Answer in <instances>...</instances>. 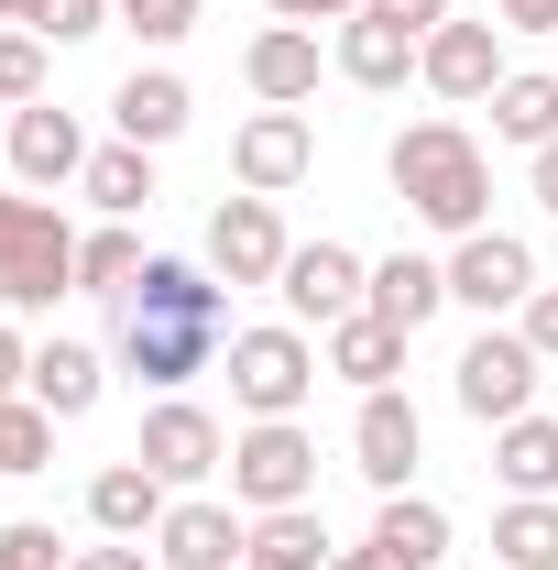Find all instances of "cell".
<instances>
[{
	"instance_id": "484cf974",
	"label": "cell",
	"mask_w": 558,
	"mask_h": 570,
	"mask_svg": "<svg viewBox=\"0 0 558 570\" xmlns=\"http://www.w3.org/2000/svg\"><path fill=\"white\" fill-rule=\"evenodd\" d=\"M492 132H504V142H526V154H537V142H558V67L504 77V88H492Z\"/></svg>"
},
{
	"instance_id": "b9f144b4",
	"label": "cell",
	"mask_w": 558,
	"mask_h": 570,
	"mask_svg": "<svg viewBox=\"0 0 558 570\" xmlns=\"http://www.w3.org/2000/svg\"><path fill=\"white\" fill-rule=\"evenodd\" d=\"M329 570H383V560H372V549H340V560H329Z\"/></svg>"
},
{
	"instance_id": "e575fe53",
	"label": "cell",
	"mask_w": 558,
	"mask_h": 570,
	"mask_svg": "<svg viewBox=\"0 0 558 570\" xmlns=\"http://www.w3.org/2000/svg\"><path fill=\"white\" fill-rule=\"evenodd\" d=\"M361 11H372V22H406V33H438V22H449V0H361Z\"/></svg>"
},
{
	"instance_id": "7c38bea8",
	"label": "cell",
	"mask_w": 558,
	"mask_h": 570,
	"mask_svg": "<svg viewBox=\"0 0 558 570\" xmlns=\"http://www.w3.org/2000/svg\"><path fill=\"white\" fill-rule=\"evenodd\" d=\"M132 461H142V472H165V483H209L219 461H230V439H219V417H209V406H187V395H165V406L142 417Z\"/></svg>"
},
{
	"instance_id": "8fae6325",
	"label": "cell",
	"mask_w": 558,
	"mask_h": 570,
	"mask_svg": "<svg viewBox=\"0 0 558 570\" xmlns=\"http://www.w3.org/2000/svg\"><path fill=\"white\" fill-rule=\"evenodd\" d=\"M427 461V428H417V406L383 384V395H361V417H350V472L372 483V494H406V472Z\"/></svg>"
},
{
	"instance_id": "9a60e30c",
	"label": "cell",
	"mask_w": 558,
	"mask_h": 570,
	"mask_svg": "<svg viewBox=\"0 0 558 570\" xmlns=\"http://www.w3.org/2000/svg\"><path fill=\"white\" fill-rule=\"evenodd\" d=\"M11 176L22 187H77L88 176V132H77V110H11Z\"/></svg>"
},
{
	"instance_id": "836d02e7",
	"label": "cell",
	"mask_w": 558,
	"mask_h": 570,
	"mask_svg": "<svg viewBox=\"0 0 558 570\" xmlns=\"http://www.w3.org/2000/svg\"><path fill=\"white\" fill-rule=\"evenodd\" d=\"M0 570H56V527H0Z\"/></svg>"
},
{
	"instance_id": "ffe728a7",
	"label": "cell",
	"mask_w": 558,
	"mask_h": 570,
	"mask_svg": "<svg viewBox=\"0 0 558 570\" xmlns=\"http://www.w3.org/2000/svg\"><path fill=\"white\" fill-rule=\"evenodd\" d=\"M383 570H438L449 560V515L427 494H383V515H372V538H361Z\"/></svg>"
},
{
	"instance_id": "f546056e",
	"label": "cell",
	"mask_w": 558,
	"mask_h": 570,
	"mask_svg": "<svg viewBox=\"0 0 558 570\" xmlns=\"http://www.w3.org/2000/svg\"><path fill=\"white\" fill-rule=\"evenodd\" d=\"M44 461H56V406L0 395V472H44Z\"/></svg>"
},
{
	"instance_id": "ba28073f",
	"label": "cell",
	"mask_w": 558,
	"mask_h": 570,
	"mask_svg": "<svg viewBox=\"0 0 558 570\" xmlns=\"http://www.w3.org/2000/svg\"><path fill=\"white\" fill-rule=\"evenodd\" d=\"M285 219H275V198H219L209 209V275L219 285H275L285 275Z\"/></svg>"
},
{
	"instance_id": "ab89813d",
	"label": "cell",
	"mask_w": 558,
	"mask_h": 570,
	"mask_svg": "<svg viewBox=\"0 0 558 570\" xmlns=\"http://www.w3.org/2000/svg\"><path fill=\"white\" fill-rule=\"evenodd\" d=\"M504 22L515 33H558V0H504Z\"/></svg>"
},
{
	"instance_id": "9c48e42d",
	"label": "cell",
	"mask_w": 558,
	"mask_h": 570,
	"mask_svg": "<svg viewBox=\"0 0 558 570\" xmlns=\"http://www.w3.org/2000/svg\"><path fill=\"white\" fill-rule=\"evenodd\" d=\"M307 165H318V132H307V110H252V121L230 132V176H241V198H285Z\"/></svg>"
},
{
	"instance_id": "d6a6232c",
	"label": "cell",
	"mask_w": 558,
	"mask_h": 570,
	"mask_svg": "<svg viewBox=\"0 0 558 570\" xmlns=\"http://www.w3.org/2000/svg\"><path fill=\"white\" fill-rule=\"evenodd\" d=\"M110 11H121V0H44V11H33V33H44V45H88Z\"/></svg>"
},
{
	"instance_id": "603a6c76",
	"label": "cell",
	"mask_w": 558,
	"mask_h": 570,
	"mask_svg": "<svg viewBox=\"0 0 558 570\" xmlns=\"http://www.w3.org/2000/svg\"><path fill=\"white\" fill-rule=\"evenodd\" d=\"M99 384H110V373H99V352H88V341H44L22 395H33V406H56V417H88V406H99Z\"/></svg>"
},
{
	"instance_id": "52a82bcc",
	"label": "cell",
	"mask_w": 558,
	"mask_h": 570,
	"mask_svg": "<svg viewBox=\"0 0 558 570\" xmlns=\"http://www.w3.org/2000/svg\"><path fill=\"white\" fill-rule=\"evenodd\" d=\"M275 296L296 307V330H307V318L340 330V318H361V296H372V264H361L350 242H296L285 275H275Z\"/></svg>"
},
{
	"instance_id": "d4e9b609",
	"label": "cell",
	"mask_w": 558,
	"mask_h": 570,
	"mask_svg": "<svg viewBox=\"0 0 558 570\" xmlns=\"http://www.w3.org/2000/svg\"><path fill=\"white\" fill-rule=\"evenodd\" d=\"M492 472H504V494H558V417L492 428Z\"/></svg>"
},
{
	"instance_id": "4316f807",
	"label": "cell",
	"mask_w": 558,
	"mask_h": 570,
	"mask_svg": "<svg viewBox=\"0 0 558 570\" xmlns=\"http://www.w3.org/2000/svg\"><path fill=\"white\" fill-rule=\"evenodd\" d=\"M142 264H153V253H142L132 230H121V219H99V230L77 242V296H132Z\"/></svg>"
},
{
	"instance_id": "8992f818",
	"label": "cell",
	"mask_w": 558,
	"mask_h": 570,
	"mask_svg": "<svg viewBox=\"0 0 558 570\" xmlns=\"http://www.w3.org/2000/svg\"><path fill=\"white\" fill-rule=\"evenodd\" d=\"M537 341L526 330H482L471 352H460V373H449V395H460V417H482V428H515V417H537Z\"/></svg>"
},
{
	"instance_id": "f35d334b",
	"label": "cell",
	"mask_w": 558,
	"mask_h": 570,
	"mask_svg": "<svg viewBox=\"0 0 558 570\" xmlns=\"http://www.w3.org/2000/svg\"><path fill=\"white\" fill-rule=\"evenodd\" d=\"M361 0H275V22H350Z\"/></svg>"
},
{
	"instance_id": "3957f363",
	"label": "cell",
	"mask_w": 558,
	"mask_h": 570,
	"mask_svg": "<svg viewBox=\"0 0 558 570\" xmlns=\"http://www.w3.org/2000/svg\"><path fill=\"white\" fill-rule=\"evenodd\" d=\"M56 296H77V230L22 187L0 198V307H56Z\"/></svg>"
},
{
	"instance_id": "d6986e66",
	"label": "cell",
	"mask_w": 558,
	"mask_h": 570,
	"mask_svg": "<svg viewBox=\"0 0 558 570\" xmlns=\"http://www.w3.org/2000/svg\"><path fill=\"white\" fill-rule=\"evenodd\" d=\"M187 110H198V99H187V77H176V67H132V77H121V99H110L121 142H142V154L187 132Z\"/></svg>"
},
{
	"instance_id": "4fadbf2b",
	"label": "cell",
	"mask_w": 558,
	"mask_h": 570,
	"mask_svg": "<svg viewBox=\"0 0 558 570\" xmlns=\"http://www.w3.org/2000/svg\"><path fill=\"white\" fill-rule=\"evenodd\" d=\"M153 560H165V570H241V560H252V527H241L230 504L187 494V504H165V527H153Z\"/></svg>"
},
{
	"instance_id": "5bb4252c",
	"label": "cell",
	"mask_w": 558,
	"mask_h": 570,
	"mask_svg": "<svg viewBox=\"0 0 558 570\" xmlns=\"http://www.w3.org/2000/svg\"><path fill=\"white\" fill-rule=\"evenodd\" d=\"M417 77L438 99H492V88H504V22H460V11H449V22L427 33Z\"/></svg>"
},
{
	"instance_id": "2e32d148",
	"label": "cell",
	"mask_w": 558,
	"mask_h": 570,
	"mask_svg": "<svg viewBox=\"0 0 558 570\" xmlns=\"http://www.w3.org/2000/svg\"><path fill=\"white\" fill-rule=\"evenodd\" d=\"M241 77H252L263 110H307V99H318V33H307V22L252 33V45H241Z\"/></svg>"
},
{
	"instance_id": "f1b7e54d",
	"label": "cell",
	"mask_w": 558,
	"mask_h": 570,
	"mask_svg": "<svg viewBox=\"0 0 558 570\" xmlns=\"http://www.w3.org/2000/svg\"><path fill=\"white\" fill-rule=\"evenodd\" d=\"M88 198H99V219H132L142 198H153V154L142 142H110V154H88V176H77Z\"/></svg>"
},
{
	"instance_id": "cb8c5ba5",
	"label": "cell",
	"mask_w": 558,
	"mask_h": 570,
	"mask_svg": "<svg viewBox=\"0 0 558 570\" xmlns=\"http://www.w3.org/2000/svg\"><path fill=\"white\" fill-rule=\"evenodd\" d=\"M329 527H318V504H275V515H252V570H329Z\"/></svg>"
},
{
	"instance_id": "8d00e7d4",
	"label": "cell",
	"mask_w": 558,
	"mask_h": 570,
	"mask_svg": "<svg viewBox=\"0 0 558 570\" xmlns=\"http://www.w3.org/2000/svg\"><path fill=\"white\" fill-rule=\"evenodd\" d=\"M67 570H165V560H153V549H142V538H110V549H77Z\"/></svg>"
},
{
	"instance_id": "ee69618b",
	"label": "cell",
	"mask_w": 558,
	"mask_h": 570,
	"mask_svg": "<svg viewBox=\"0 0 558 570\" xmlns=\"http://www.w3.org/2000/svg\"><path fill=\"white\" fill-rule=\"evenodd\" d=\"M241 570H252V560H241Z\"/></svg>"
},
{
	"instance_id": "7a4b0ae2",
	"label": "cell",
	"mask_w": 558,
	"mask_h": 570,
	"mask_svg": "<svg viewBox=\"0 0 558 570\" xmlns=\"http://www.w3.org/2000/svg\"><path fill=\"white\" fill-rule=\"evenodd\" d=\"M383 176H395V198H406L427 230H449V242L492 230V165H482V142L460 132V121H417V132H395Z\"/></svg>"
},
{
	"instance_id": "ac0fdd59",
	"label": "cell",
	"mask_w": 558,
	"mask_h": 570,
	"mask_svg": "<svg viewBox=\"0 0 558 570\" xmlns=\"http://www.w3.org/2000/svg\"><path fill=\"white\" fill-rule=\"evenodd\" d=\"M165 494H176L165 472H142V461H110V472L88 483V527H99V538H153V527H165Z\"/></svg>"
},
{
	"instance_id": "74e56055",
	"label": "cell",
	"mask_w": 558,
	"mask_h": 570,
	"mask_svg": "<svg viewBox=\"0 0 558 570\" xmlns=\"http://www.w3.org/2000/svg\"><path fill=\"white\" fill-rule=\"evenodd\" d=\"M11 384H33V352H22V330L0 318V395H11Z\"/></svg>"
},
{
	"instance_id": "5b68a950",
	"label": "cell",
	"mask_w": 558,
	"mask_h": 570,
	"mask_svg": "<svg viewBox=\"0 0 558 570\" xmlns=\"http://www.w3.org/2000/svg\"><path fill=\"white\" fill-rule=\"evenodd\" d=\"M230 494L252 504V515H275V504H307L318 494V439L296 417H252L230 439Z\"/></svg>"
},
{
	"instance_id": "30bf717a",
	"label": "cell",
	"mask_w": 558,
	"mask_h": 570,
	"mask_svg": "<svg viewBox=\"0 0 558 570\" xmlns=\"http://www.w3.org/2000/svg\"><path fill=\"white\" fill-rule=\"evenodd\" d=\"M526 296H537V253H526L515 230H471V242L449 253V307L504 318V307H526Z\"/></svg>"
},
{
	"instance_id": "60d3db41",
	"label": "cell",
	"mask_w": 558,
	"mask_h": 570,
	"mask_svg": "<svg viewBox=\"0 0 558 570\" xmlns=\"http://www.w3.org/2000/svg\"><path fill=\"white\" fill-rule=\"evenodd\" d=\"M537 198H548V219H558V142H537Z\"/></svg>"
},
{
	"instance_id": "e0dca14e",
	"label": "cell",
	"mask_w": 558,
	"mask_h": 570,
	"mask_svg": "<svg viewBox=\"0 0 558 570\" xmlns=\"http://www.w3.org/2000/svg\"><path fill=\"white\" fill-rule=\"evenodd\" d=\"M361 307H372L383 330H406V341H417L427 318L449 307V264H427V253H383V264H372V296H361Z\"/></svg>"
},
{
	"instance_id": "6da1fadb",
	"label": "cell",
	"mask_w": 558,
	"mask_h": 570,
	"mask_svg": "<svg viewBox=\"0 0 558 570\" xmlns=\"http://www.w3.org/2000/svg\"><path fill=\"white\" fill-rule=\"evenodd\" d=\"M219 352H230V296H219V275H198V264H142V285L121 296V373L153 384V395H176Z\"/></svg>"
},
{
	"instance_id": "7402d4cb",
	"label": "cell",
	"mask_w": 558,
	"mask_h": 570,
	"mask_svg": "<svg viewBox=\"0 0 558 570\" xmlns=\"http://www.w3.org/2000/svg\"><path fill=\"white\" fill-rule=\"evenodd\" d=\"M329 373H350L361 395H383V384L406 373V330H383L372 307H361V318H340V330H329Z\"/></svg>"
},
{
	"instance_id": "1f68e13d",
	"label": "cell",
	"mask_w": 558,
	"mask_h": 570,
	"mask_svg": "<svg viewBox=\"0 0 558 570\" xmlns=\"http://www.w3.org/2000/svg\"><path fill=\"white\" fill-rule=\"evenodd\" d=\"M121 22H132L142 45H187L198 33V0H121Z\"/></svg>"
},
{
	"instance_id": "277c9868",
	"label": "cell",
	"mask_w": 558,
	"mask_h": 570,
	"mask_svg": "<svg viewBox=\"0 0 558 570\" xmlns=\"http://www.w3.org/2000/svg\"><path fill=\"white\" fill-rule=\"evenodd\" d=\"M318 341L307 330H230V406L241 417H296L318 395Z\"/></svg>"
},
{
	"instance_id": "7bdbcfd3",
	"label": "cell",
	"mask_w": 558,
	"mask_h": 570,
	"mask_svg": "<svg viewBox=\"0 0 558 570\" xmlns=\"http://www.w3.org/2000/svg\"><path fill=\"white\" fill-rule=\"evenodd\" d=\"M33 11H44V0H0V22H33Z\"/></svg>"
},
{
	"instance_id": "83f0119b",
	"label": "cell",
	"mask_w": 558,
	"mask_h": 570,
	"mask_svg": "<svg viewBox=\"0 0 558 570\" xmlns=\"http://www.w3.org/2000/svg\"><path fill=\"white\" fill-rule=\"evenodd\" d=\"M492 549H504V570H558V504L515 494L504 515H492Z\"/></svg>"
},
{
	"instance_id": "4dcf8cb0",
	"label": "cell",
	"mask_w": 558,
	"mask_h": 570,
	"mask_svg": "<svg viewBox=\"0 0 558 570\" xmlns=\"http://www.w3.org/2000/svg\"><path fill=\"white\" fill-rule=\"evenodd\" d=\"M44 99V33H0V110Z\"/></svg>"
},
{
	"instance_id": "44dd1931",
	"label": "cell",
	"mask_w": 558,
	"mask_h": 570,
	"mask_svg": "<svg viewBox=\"0 0 558 570\" xmlns=\"http://www.w3.org/2000/svg\"><path fill=\"white\" fill-rule=\"evenodd\" d=\"M417 33H406V22H372V11H350L340 22V77L350 88H406V77H417Z\"/></svg>"
},
{
	"instance_id": "d590c367",
	"label": "cell",
	"mask_w": 558,
	"mask_h": 570,
	"mask_svg": "<svg viewBox=\"0 0 558 570\" xmlns=\"http://www.w3.org/2000/svg\"><path fill=\"white\" fill-rule=\"evenodd\" d=\"M515 330L537 341V362H558V285H537V296H526V318H515Z\"/></svg>"
}]
</instances>
